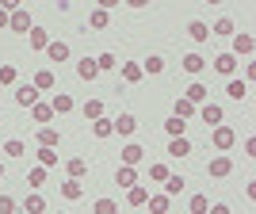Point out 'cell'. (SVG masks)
<instances>
[{
  "instance_id": "1",
  "label": "cell",
  "mask_w": 256,
  "mask_h": 214,
  "mask_svg": "<svg viewBox=\"0 0 256 214\" xmlns=\"http://www.w3.org/2000/svg\"><path fill=\"white\" fill-rule=\"evenodd\" d=\"M31 27H34V20H31V8L23 4V8H16L8 16V31H16V34H31Z\"/></svg>"
},
{
  "instance_id": "2",
  "label": "cell",
  "mask_w": 256,
  "mask_h": 214,
  "mask_svg": "<svg viewBox=\"0 0 256 214\" xmlns=\"http://www.w3.org/2000/svg\"><path fill=\"white\" fill-rule=\"evenodd\" d=\"M210 142H214V150H218V153H226V150H234L237 134H234L230 126H214V130H210Z\"/></svg>"
},
{
  "instance_id": "3",
  "label": "cell",
  "mask_w": 256,
  "mask_h": 214,
  "mask_svg": "<svg viewBox=\"0 0 256 214\" xmlns=\"http://www.w3.org/2000/svg\"><path fill=\"white\" fill-rule=\"evenodd\" d=\"M184 100H188V104H195V107H203V104H210V88L195 80V84H188V92H184Z\"/></svg>"
},
{
  "instance_id": "4",
  "label": "cell",
  "mask_w": 256,
  "mask_h": 214,
  "mask_svg": "<svg viewBox=\"0 0 256 214\" xmlns=\"http://www.w3.org/2000/svg\"><path fill=\"white\" fill-rule=\"evenodd\" d=\"M118 160H122L126 168H134V164H142V160H146V150H142L138 142H130V146H122V153H118Z\"/></svg>"
},
{
  "instance_id": "5",
  "label": "cell",
  "mask_w": 256,
  "mask_h": 214,
  "mask_svg": "<svg viewBox=\"0 0 256 214\" xmlns=\"http://www.w3.org/2000/svg\"><path fill=\"white\" fill-rule=\"evenodd\" d=\"M206 172H210V180H226V176L234 172V160H230V157H210Z\"/></svg>"
},
{
  "instance_id": "6",
  "label": "cell",
  "mask_w": 256,
  "mask_h": 214,
  "mask_svg": "<svg viewBox=\"0 0 256 214\" xmlns=\"http://www.w3.org/2000/svg\"><path fill=\"white\" fill-rule=\"evenodd\" d=\"M38 96H42V92H38L34 84H16V104H20V107H34Z\"/></svg>"
},
{
  "instance_id": "7",
  "label": "cell",
  "mask_w": 256,
  "mask_h": 214,
  "mask_svg": "<svg viewBox=\"0 0 256 214\" xmlns=\"http://www.w3.org/2000/svg\"><path fill=\"white\" fill-rule=\"evenodd\" d=\"M195 115H199V118H203V122H206V126H222V107H218V104H203V107H199V111H195Z\"/></svg>"
},
{
  "instance_id": "8",
  "label": "cell",
  "mask_w": 256,
  "mask_h": 214,
  "mask_svg": "<svg viewBox=\"0 0 256 214\" xmlns=\"http://www.w3.org/2000/svg\"><path fill=\"white\" fill-rule=\"evenodd\" d=\"M46 58H50L54 65L69 62V42H62V38H50V46H46Z\"/></svg>"
},
{
  "instance_id": "9",
  "label": "cell",
  "mask_w": 256,
  "mask_h": 214,
  "mask_svg": "<svg viewBox=\"0 0 256 214\" xmlns=\"http://www.w3.org/2000/svg\"><path fill=\"white\" fill-rule=\"evenodd\" d=\"M111 122H115V134H122V138H130V134L138 130V118L130 115V111H122V115H118V118H111Z\"/></svg>"
},
{
  "instance_id": "10",
  "label": "cell",
  "mask_w": 256,
  "mask_h": 214,
  "mask_svg": "<svg viewBox=\"0 0 256 214\" xmlns=\"http://www.w3.org/2000/svg\"><path fill=\"white\" fill-rule=\"evenodd\" d=\"M146 206H150L153 214H168V210H172V199H168L164 192H153L150 199H146Z\"/></svg>"
},
{
  "instance_id": "11",
  "label": "cell",
  "mask_w": 256,
  "mask_h": 214,
  "mask_svg": "<svg viewBox=\"0 0 256 214\" xmlns=\"http://www.w3.org/2000/svg\"><path fill=\"white\" fill-rule=\"evenodd\" d=\"M214 73L234 76L237 73V58H234V54H218V58H214Z\"/></svg>"
},
{
  "instance_id": "12",
  "label": "cell",
  "mask_w": 256,
  "mask_h": 214,
  "mask_svg": "<svg viewBox=\"0 0 256 214\" xmlns=\"http://www.w3.org/2000/svg\"><path fill=\"white\" fill-rule=\"evenodd\" d=\"M188 38H192V42H210V27H206L203 20H192L188 23Z\"/></svg>"
},
{
  "instance_id": "13",
  "label": "cell",
  "mask_w": 256,
  "mask_h": 214,
  "mask_svg": "<svg viewBox=\"0 0 256 214\" xmlns=\"http://www.w3.org/2000/svg\"><path fill=\"white\" fill-rule=\"evenodd\" d=\"M118 73H122L126 84H138L142 76H146V73H142V62H122V65H118Z\"/></svg>"
},
{
  "instance_id": "14",
  "label": "cell",
  "mask_w": 256,
  "mask_h": 214,
  "mask_svg": "<svg viewBox=\"0 0 256 214\" xmlns=\"http://www.w3.org/2000/svg\"><path fill=\"white\" fill-rule=\"evenodd\" d=\"M27 46H31V50H46V46H50V31H46V27H31Z\"/></svg>"
},
{
  "instance_id": "15",
  "label": "cell",
  "mask_w": 256,
  "mask_h": 214,
  "mask_svg": "<svg viewBox=\"0 0 256 214\" xmlns=\"http://www.w3.org/2000/svg\"><path fill=\"white\" fill-rule=\"evenodd\" d=\"M203 69H206V58H203V54H184V73L199 76Z\"/></svg>"
},
{
  "instance_id": "16",
  "label": "cell",
  "mask_w": 256,
  "mask_h": 214,
  "mask_svg": "<svg viewBox=\"0 0 256 214\" xmlns=\"http://www.w3.org/2000/svg\"><path fill=\"white\" fill-rule=\"evenodd\" d=\"M252 50H256V38H252V34H234V50H230L234 58H241V54H252Z\"/></svg>"
},
{
  "instance_id": "17",
  "label": "cell",
  "mask_w": 256,
  "mask_h": 214,
  "mask_svg": "<svg viewBox=\"0 0 256 214\" xmlns=\"http://www.w3.org/2000/svg\"><path fill=\"white\" fill-rule=\"evenodd\" d=\"M76 76H80V80H96V76H100L96 58H80V62H76Z\"/></svg>"
},
{
  "instance_id": "18",
  "label": "cell",
  "mask_w": 256,
  "mask_h": 214,
  "mask_svg": "<svg viewBox=\"0 0 256 214\" xmlns=\"http://www.w3.org/2000/svg\"><path fill=\"white\" fill-rule=\"evenodd\" d=\"M65 172H69V180H80V176H88V160L84 157H69L65 160Z\"/></svg>"
},
{
  "instance_id": "19",
  "label": "cell",
  "mask_w": 256,
  "mask_h": 214,
  "mask_svg": "<svg viewBox=\"0 0 256 214\" xmlns=\"http://www.w3.org/2000/svg\"><path fill=\"white\" fill-rule=\"evenodd\" d=\"M54 84H58L54 69H38V73H34V88H38V92H54Z\"/></svg>"
},
{
  "instance_id": "20",
  "label": "cell",
  "mask_w": 256,
  "mask_h": 214,
  "mask_svg": "<svg viewBox=\"0 0 256 214\" xmlns=\"http://www.w3.org/2000/svg\"><path fill=\"white\" fill-rule=\"evenodd\" d=\"M58 142H62L58 126H38V146H46V150H58Z\"/></svg>"
},
{
  "instance_id": "21",
  "label": "cell",
  "mask_w": 256,
  "mask_h": 214,
  "mask_svg": "<svg viewBox=\"0 0 256 214\" xmlns=\"http://www.w3.org/2000/svg\"><path fill=\"white\" fill-rule=\"evenodd\" d=\"M150 188H142V184H134V188H126V203L130 206H146V199H150Z\"/></svg>"
},
{
  "instance_id": "22",
  "label": "cell",
  "mask_w": 256,
  "mask_h": 214,
  "mask_svg": "<svg viewBox=\"0 0 256 214\" xmlns=\"http://www.w3.org/2000/svg\"><path fill=\"white\" fill-rule=\"evenodd\" d=\"M195 111H199L195 104H188L184 96H176V104H172V115H176V118H184V122H188V118H195Z\"/></svg>"
},
{
  "instance_id": "23",
  "label": "cell",
  "mask_w": 256,
  "mask_h": 214,
  "mask_svg": "<svg viewBox=\"0 0 256 214\" xmlns=\"http://www.w3.org/2000/svg\"><path fill=\"white\" fill-rule=\"evenodd\" d=\"M107 23H111V12H104V8H92V12H88V27H92V31H104Z\"/></svg>"
},
{
  "instance_id": "24",
  "label": "cell",
  "mask_w": 256,
  "mask_h": 214,
  "mask_svg": "<svg viewBox=\"0 0 256 214\" xmlns=\"http://www.w3.org/2000/svg\"><path fill=\"white\" fill-rule=\"evenodd\" d=\"M115 184H118V188H134V184H138V172L126 168V164H118V168H115Z\"/></svg>"
},
{
  "instance_id": "25",
  "label": "cell",
  "mask_w": 256,
  "mask_h": 214,
  "mask_svg": "<svg viewBox=\"0 0 256 214\" xmlns=\"http://www.w3.org/2000/svg\"><path fill=\"white\" fill-rule=\"evenodd\" d=\"M50 107H54V115H69V111H73V96H65V92H58V96L50 100Z\"/></svg>"
},
{
  "instance_id": "26",
  "label": "cell",
  "mask_w": 256,
  "mask_h": 214,
  "mask_svg": "<svg viewBox=\"0 0 256 214\" xmlns=\"http://www.w3.org/2000/svg\"><path fill=\"white\" fill-rule=\"evenodd\" d=\"M58 192H62L65 199H80V195H84V184H80V180H62Z\"/></svg>"
},
{
  "instance_id": "27",
  "label": "cell",
  "mask_w": 256,
  "mask_h": 214,
  "mask_svg": "<svg viewBox=\"0 0 256 214\" xmlns=\"http://www.w3.org/2000/svg\"><path fill=\"white\" fill-rule=\"evenodd\" d=\"M188 153H192L188 138H168V157H188Z\"/></svg>"
},
{
  "instance_id": "28",
  "label": "cell",
  "mask_w": 256,
  "mask_h": 214,
  "mask_svg": "<svg viewBox=\"0 0 256 214\" xmlns=\"http://www.w3.org/2000/svg\"><path fill=\"white\" fill-rule=\"evenodd\" d=\"M23 210H27V214H42V210H46V199H42L38 192H31L27 199H23Z\"/></svg>"
},
{
  "instance_id": "29",
  "label": "cell",
  "mask_w": 256,
  "mask_h": 214,
  "mask_svg": "<svg viewBox=\"0 0 256 214\" xmlns=\"http://www.w3.org/2000/svg\"><path fill=\"white\" fill-rule=\"evenodd\" d=\"M142 73H164V58H160V54H150V58H146V62H142Z\"/></svg>"
},
{
  "instance_id": "30",
  "label": "cell",
  "mask_w": 256,
  "mask_h": 214,
  "mask_svg": "<svg viewBox=\"0 0 256 214\" xmlns=\"http://www.w3.org/2000/svg\"><path fill=\"white\" fill-rule=\"evenodd\" d=\"M92 134H96V138H111V134H115V122H111V118H96V122H92Z\"/></svg>"
},
{
  "instance_id": "31",
  "label": "cell",
  "mask_w": 256,
  "mask_h": 214,
  "mask_svg": "<svg viewBox=\"0 0 256 214\" xmlns=\"http://www.w3.org/2000/svg\"><path fill=\"white\" fill-rule=\"evenodd\" d=\"M226 92L234 100H245L248 96V80H237V76H230V84H226Z\"/></svg>"
},
{
  "instance_id": "32",
  "label": "cell",
  "mask_w": 256,
  "mask_h": 214,
  "mask_svg": "<svg viewBox=\"0 0 256 214\" xmlns=\"http://www.w3.org/2000/svg\"><path fill=\"white\" fill-rule=\"evenodd\" d=\"M80 111H84V118H92V122H96V118H104V100H84V107H80Z\"/></svg>"
},
{
  "instance_id": "33",
  "label": "cell",
  "mask_w": 256,
  "mask_h": 214,
  "mask_svg": "<svg viewBox=\"0 0 256 214\" xmlns=\"http://www.w3.org/2000/svg\"><path fill=\"white\" fill-rule=\"evenodd\" d=\"M31 118H34V122H50V118H54V107H50V104H42V100H38V104L31 107Z\"/></svg>"
},
{
  "instance_id": "34",
  "label": "cell",
  "mask_w": 256,
  "mask_h": 214,
  "mask_svg": "<svg viewBox=\"0 0 256 214\" xmlns=\"http://www.w3.org/2000/svg\"><path fill=\"white\" fill-rule=\"evenodd\" d=\"M184 130H188V122H184V118H176V115L164 122V134H168V138H184Z\"/></svg>"
},
{
  "instance_id": "35",
  "label": "cell",
  "mask_w": 256,
  "mask_h": 214,
  "mask_svg": "<svg viewBox=\"0 0 256 214\" xmlns=\"http://www.w3.org/2000/svg\"><path fill=\"white\" fill-rule=\"evenodd\" d=\"M188 210L192 214H206L210 210V199H206V195H192V199H188Z\"/></svg>"
},
{
  "instance_id": "36",
  "label": "cell",
  "mask_w": 256,
  "mask_h": 214,
  "mask_svg": "<svg viewBox=\"0 0 256 214\" xmlns=\"http://www.w3.org/2000/svg\"><path fill=\"white\" fill-rule=\"evenodd\" d=\"M184 188H188V180H184V176H168V180H164V195H168V199H172V195H180Z\"/></svg>"
},
{
  "instance_id": "37",
  "label": "cell",
  "mask_w": 256,
  "mask_h": 214,
  "mask_svg": "<svg viewBox=\"0 0 256 214\" xmlns=\"http://www.w3.org/2000/svg\"><path fill=\"white\" fill-rule=\"evenodd\" d=\"M92 214H118V203L115 199H96V203H92Z\"/></svg>"
},
{
  "instance_id": "38",
  "label": "cell",
  "mask_w": 256,
  "mask_h": 214,
  "mask_svg": "<svg viewBox=\"0 0 256 214\" xmlns=\"http://www.w3.org/2000/svg\"><path fill=\"white\" fill-rule=\"evenodd\" d=\"M96 69H100V73H104V69H118V58H115L111 50H104V54L96 58Z\"/></svg>"
},
{
  "instance_id": "39",
  "label": "cell",
  "mask_w": 256,
  "mask_h": 214,
  "mask_svg": "<svg viewBox=\"0 0 256 214\" xmlns=\"http://www.w3.org/2000/svg\"><path fill=\"white\" fill-rule=\"evenodd\" d=\"M38 164H42V168H54V164H58V150H46V146H38Z\"/></svg>"
},
{
  "instance_id": "40",
  "label": "cell",
  "mask_w": 256,
  "mask_h": 214,
  "mask_svg": "<svg viewBox=\"0 0 256 214\" xmlns=\"http://www.w3.org/2000/svg\"><path fill=\"white\" fill-rule=\"evenodd\" d=\"M16 80H20V73H16V65H0V84H4V88H12Z\"/></svg>"
},
{
  "instance_id": "41",
  "label": "cell",
  "mask_w": 256,
  "mask_h": 214,
  "mask_svg": "<svg viewBox=\"0 0 256 214\" xmlns=\"http://www.w3.org/2000/svg\"><path fill=\"white\" fill-rule=\"evenodd\" d=\"M168 176H172V172H168V164H160V160H157V164H150V180L164 184V180H168Z\"/></svg>"
},
{
  "instance_id": "42",
  "label": "cell",
  "mask_w": 256,
  "mask_h": 214,
  "mask_svg": "<svg viewBox=\"0 0 256 214\" xmlns=\"http://www.w3.org/2000/svg\"><path fill=\"white\" fill-rule=\"evenodd\" d=\"M46 172H50V168H42V164L31 168V172H27V184H31V188H42V184H46Z\"/></svg>"
},
{
  "instance_id": "43",
  "label": "cell",
  "mask_w": 256,
  "mask_h": 214,
  "mask_svg": "<svg viewBox=\"0 0 256 214\" xmlns=\"http://www.w3.org/2000/svg\"><path fill=\"white\" fill-rule=\"evenodd\" d=\"M4 153H8V157H23V153H27V146H23L20 138H12V142H4Z\"/></svg>"
},
{
  "instance_id": "44",
  "label": "cell",
  "mask_w": 256,
  "mask_h": 214,
  "mask_svg": "<svg viewBox=\"0 0 256 214\" xmlns=\"http://www.w3.org/2000/svg\"><path fill=\"white\" fill-rule=\"evenodd\" d=\"M214 34H234V20H230V16H222V20L214 23ZM210 34V38H214Z\"/></svg>"
},
{
  "instance_id": "45",
  "label": "cell",
  "mask_w": 256,
  "mask_h": 214,
  "mask_svg": "<svg viewBox=\"0 0 256 214\" xmlns=\"http://www.w3.org/2000/svg\"><path fill=\"white\" fill-rule=\"evenodd\" d=\"M0 214H16V199L12 195H0Z\"/></svg>"
},
{
  "instance_id": "46",
  "label": "cell",
  "mask_w": 256,
  "mask_h": 214,
  "mask_svg": "<svg viewBox=\"0 0 256 214\" xmlns=\"http://www.w3.org/2000/svg\"><path fill=\"white\" fill-rule=\"evenodd\" d=\"M206 214H230V206H226V203H214V206H210Z\"/></svg>"
},
{
  "instance_id": "47",
  "label": "cell",
  "mask_w": 256,
  "mask_h": 214,
  "mask_svg": "<svg viewBox=\"0 0 256 214\" xmlns=\"http://www.w3.org/2000/svg\"><path fill=\"white\" fill-rule=\"evenodd\" d=\"M0 27H8V12L0 8Z\"/></svg>"
},
{
  "instance_id": "48",
  "label": "cell",
  "mask_w": 256,
  "mask_h": 214,
  "mask_svg": "<svg viewBox=\"0 0 256 214\" xmlns=\"http://www.w3.org/2000/svg\"><path fill=\"white\" fill-rule=\"evenodd\" d=\"M0 180H4V164H0Z\"/></svg>"
},
{
  "instance_id": "49",
  "label": "cell",
  "mask_w": 256,
  "mask_h": 214,
  "mask_svg": "<svg viewBox=\"0 0 256 214\" xmlns=\"http://www.w3.org/2000/svg\"><path fill=\"white\" fill-rule=\"evenodd\" d=\"M58 214H62V210H58Z\"/></svg>"
}]
</instances>
